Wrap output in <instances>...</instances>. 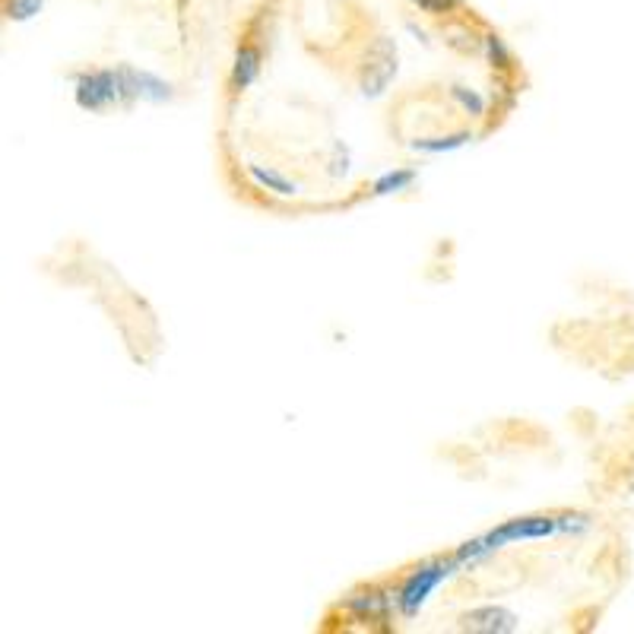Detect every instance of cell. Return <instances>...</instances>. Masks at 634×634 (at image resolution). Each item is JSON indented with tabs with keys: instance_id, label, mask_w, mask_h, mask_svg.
Returning <instances> with one entry per match:
<instances>
[{
	"instance_id": "30bf717a",
	"label": "cell",
	"mask_w": 634,
	"mask_h": 634,
	"mask_svg": "<svg viewBox=\"0 0 634 634\" xmlns=\"http://www.w3.org/2000/svg\"><path fill=\"white\" fill-rule=\"evenodd\" d=\"M476 134L473 130H454V134H438V137H419L409 140V149L422 156H444V153H457L466 143H473Z\"/></svg>"
},
{
	"instance_id": "52a82bcc",
	"label": "cell",
	"mask_w": 634,
	"mask_h": 634,
	"mask_svg": "<svg viewBox=\"0 0 634 634\" xmlns=\"http://www.w3.org/2000/svg\"><path fill=\"white\" fill-rule=\"evenodd\" d=\"M121 73H124L130 102L162 105V102H172L175 99V86L165 80V77H159V73H153V70H137V67H130V64H121Z\"/></svg>"
},
{
	"instance_id": "5bb4252c",
	"label": "cell",
	"mask_w": 634,
	"mask_h": 634,
	"mask_svg": "<svg viewBox=\"0 0 634 634\" xmlns=\"http://www.w3.org/2000/svg\"><path fill=\"white\" fill-rule=\"evenodd\" d=\"M444 42L451 45L460 54H470V51H482V35L476 39V32L466 26V23H447L444 26Z\"/></svg>"
},
{
	"instance_id": "277c9868",
	"label": "cell",
	"mask_w": 634,
	"mask_h": 634,
	"mask_svg": "<svg viewBox=\"0 0 634 634\" xmlns=\"http://www.w3.org/2000/svg\"><path fill=\"white\" fill-rule=\"evenodd\" d=\"M400 73V51H397V42L390 39V35H378L375 42L368 45L365 51V64H362V73H359V89L365 99H381L387 96L390 83L397 80Z\"/></svg>"
},
{
	"instance_id": "4fadbf2b",
	"label": "cell",
	"mask_w": 634,
	"mask_h": 634,
	"mask_svg": "<svg viewBox=\"0 0 634 634\" xmlns=\"http://www.w3.org/2000/svg\"><path fill=\"white\" fill-rule=\"evenodd\" d=\"M482 58H486V64L498 73L514 70V54L498 32H482Z\"/></svg>"
},
{
	"instance_id": "9a60e30c",
	"label": "cell",
	"mask_w": 634,
	"mask_h": 634,
	"mask_svg": "<svg viewBox=\"0 0 634 634\" xmlns=\"http://www.w3.org/2000/svg\"><path fill=\"white\" fill-rule=\"evenodd\" d=\"M45 10V0H4V16L13 23H29Z\"/></svg>"
},
{
	"instance_id": "7c38bea8",
	"label": "cell",
	"mask_w": 634,
	"mask_h": 634,
	"mask_svg": "<svg viewBox=\"0 0 634 634\" xmlns=\"http://www.w3.org/2000/svg\"><path fill=\"white\" fill-rule=\"evenodd\" d=\"M447 96H451V102L463 111V115L470 118H486L489 115V99L482 96L479 89L466 86V83H451V89H447Z\"/></svg>"
},
{
	"instance_id": "5b68a950",
	"label": "cell",
	"mask_w": 634,
	"mask_h": 634,
	"mask_svg": "<svg viewBox=\"0 0 634 634\" xmlns=\"http://www.w3.org/2000/svg\"><path fill=\"white\" fill-rule=\"evenodd\" d=\"M340 612H346L352 622H390V615L397 612V590L390 587L352 590L340 603Z\"/></svg>"
},
{
	"instance_id": "9c48e42d",
	"label": "cell",
	"mask_w": 634,
	"mask_h": 634,
	"mask_svg": "<svg viewBox=\"0 0 634 634\" xmlns=\"http://www.w3.org/2000/svg\"><path fill=\"white\" fill-rule=\"evenodd\" d=\"M260 61H264V54H260L257 45L245 42V45L235 48V58H232V89L235 92H245L257 83Z\"/></svg>"
},
{
	"instance_id": "ba28073f",
	"label": "cell",
	"mask_w": 634,
	"mask_h": 634,
	"mask_svg": "<svg viewBox=\"0 0 634 634\" xmlns=\"http://www.w3.org/2000/svg\"><path fill=\"white\" fill-rule=\"evenodd\" d=\"M245 172H248V178L257 184V188L267 191V194H276V197H298V194H302V184H298L295 178H289L286 172L273 169V165L248 162Z\"/></svg>"
},
{
	"instance_id": "6da1fadb",
	"label": "cell",
	"mask_w": 634,
	"mask_h": 634,
	"mask_svg": "<svg viewBox=\"0 0 634 634\" xmlns=\"http://www.w3.org/2000/svg\"><path fill=\"white\" fill-rule=\"evenodd\" d=\"M593 527V517L581 514V511H568V514H527V517H514L498 524L495 530L482 533L476 539H466L463 546H457L454 558L460 562V568H476L486 558H492L501 549H511L520 543H539V539H552V536H581Z\"/></svg>"
},
{
	"instance_id": "8fae6325",
	"label": "cell",
	"mask_w": 634,
	"mask_h": 634,
	"mask_svg": "<svg viewBox=\"0 0 634 634\" xmlns=\"http://www.w3.org/2000/svg\"><path fill=\"white\" fill-rule=\"evenodd\" d=\"M416 181H419V172L416 169H390V172H384V175L375 178V184H371V194H375V197L406 194V191H413Z\"/></svg>"
},
{
	"instance_id": "2e32d148",
	"label": "cell",
	"mask_w": 634,
	"mask_h": 634,
	"mask_svg": "<svg viewBox=\"0 0 634 634\" xmlns=\"http://www.w3.org/2000/svg\"><path fill=\"white\" fill-rule=\"evenodd\" d=\"M409 4L428 16H451L463 7V0H409Z\"/></svg>"
},
{
	"instance_id": "ac0fdd59",
	"label": "cell",
	"mask_w": 634,
	"mask_h": 634,
	"mask_svg": "<svg viewBox=\"0 0 634 634\" xmlns=\"http://www.w3.org/2000/svg\"><path fill=\"white\" fill-rule=\"evenodd\" d=\"M406 32H409V35H413V39H416V42H422V45H432V39H428V32H425L422 26H416L413 20H406Z\"/></svg>"
},
{
	"instance_id": "3957f363",
	"label": "cell",
	"mask_w": 634,
	"mask_h": 634,
	"mask_svg": "<svg viewBox=\"0 0 634 634\" xmlns=\"http://www.w3.org/2000/svg\"><path fill=\"white\" fill-rule=\"evenodd\" d=\"M73 102H77L83 111H92V115H102V111H108V108L130 105L121 67L83 70L80 77L73 80Z\"/></svg>"
},
{
	"instance_id": "e0dca14e",
	"label": "cell",
	"mask_w": 634,
	"mask_h": 634,
	"mask_svg": "<svg viewBox=\"0 0 634 634\" xmlns=\"http://www.w3.org/2000/svg\"><path fill=\"white\" fill-rule=\"evenodd\" d=\"M349 165H352V156H349V146L346 143H333L330 146V175L333 178H343V175H349Z\"/></svg>"
},
{
	"instance_id": "8992f818",
	"label": "cell",
	"mask_w": 634,
	"mask_h": 634,
	"mask_svg": "<svg viewBox=\"0 0 634 634\" xmlns=\"http://www.w3.org/2000/svg\"><path fill=\"white\" fill-rule=\"evenodd\" d=\"M520 628L517 612L505 609V606H473L470 612L460 615V631H470V634H514Z\"/></svg>"
},
{
	"instance_id": "7a4b0ae2",
	"label": "cell",
	"mask_w": 634,
	"mask_h": 634,
	"mask_svg": "<svg viewBox=\"0 0 634 634\" xmlns=\"http://www.w3.org/2000/svg\"><path fill=\"white\" fill-rule=\"evenodd\" d=\"M460 571L463 568L454 555L451 558H428V562L416 565L397 587V612L403 615V619H416V615L432 603L438 587L444 581H451V577L460 574Z\"/></svg>"
}]
</instances>
